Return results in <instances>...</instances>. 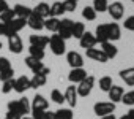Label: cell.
I'll return each mask as SVG.
<instances>
[{
    "label": "cell",
    "mask_w": 134,
    "mask_h": 119,
    "mask_svg": "<svg viewBox=\"0 0 134 119\" xmlns=\"http://www.w3.org/2000/svg\"><path fill=\"white\" fill-rule=\"evenodd\" d=\"M27 26L33 30H43L44 29V19L41 16H38L36 13H33V10H32V14L27 18Z\"/></svg>",
    "instance_id": "9"
},
{
    "label": "cell",
    "mask_w": 134,
    "mask_h": 119,
    "mask_svg": "<svg viewBox=\"0 0 134 119\" xmlns=\"http://www.w3.org/2000/svg\"><path fill=\"white\" fill-rule=\"evenodd\" d=\"M18 102H19V106H21V111H22V117L27 116V114L30 113V110H32V108H30V102H29V98L24 97V98H21V100H18Z\"/></svg>",
    "instance_id": "36"
},
{
    "label": "cell",
    "mask_w": 134,
    "mask_h": 119,
    "mask_svg": "<svg viewBox=\"0 0 134 119\" xmlns=\"http://www.w3.org/2000/svg\"><path fill=\"white\" fill-rule=\"evenodd\" d=\"M95 83H96V78L92 76V75H88L84 81L79 83V86H76L77 95L79 97H88L90 92H92V89H93V86H95Z\"/></svg>",
    "instance_id": "1"
},
{
    "label": "cell",
    "mask_w": 134,
    "mask_h": 119,
    "mask_svg": "<svg viewBox=\"0 0 134 119\" xmlns=\"http://www.w3.org/2000/svg\"><path fill=\"white\" fill-rule=\"evenodd\" d=\"M0 35L7 37V24L5 22H0Z\"/></svg>",
    "instance_id": "47"
},
{
    "label": "cell",
    "mask_w": 134,
    "mask_h": 119,
    "mask_svg": "<svg viewBox=\"0 0 134 119\" xmlns=\"http://www.w3.org/2000/svg\"><path fill=\"white\" fill-rule=\"evenodd\" d=\"M49 48H51V51H52L55 56H62V54H65V51H66L65 40L60 38L57 33L52 35V37H49Z\"/></svg>",
    "instance_id": "2"
},
{
    "label": "cell",
    "mask_w": 134,
    "mask_h": 119,
    "mask_svg": "<svg viewBox=\"0 0 134 119\" xmlns=\"http://www.w3.org/2000/svg\"><path fill=\"white\" fill-rule=\"evenodd\" d=\"M8 49L14 54H21L24 51V43H22V40L18 33L8 37Z\"/></svg>",
    "instance_id": "6"
},
{
    "label": "cell",
    "mask_w": 134,
    "mask_h": 119,
    "mask_svg": "<svg viewBox=\"0 0 134 119\" xmlns=\"http://www.w3.org/2000/svg\"><path fill=\"white\" fill-rule=\"evenodd\" d=\"M5 119H21V116H18V114H13V113H7V116H5Z\"/></svg>",
    "instance_id": "49"
},
{
    "label": "cell",
    "mask_w": 134,
    "mask_h": 119,
    "mask_svg": "<svg viewBox=\"0 0 134 119\" xmlns=\"http://www.w3.org/2000/svg\"><path fill=\"white\" fill-rule=\"evenodd\" d=\"M66 62L71 68H82L84 65V57L77 52V51H70L66 54Z\"/></svg>",
    "instance_id": "7"
},
{
    "label": "cell",
    "mask_w": 134,
    "mask_h": 119,
    "mask_svg": "<svg viewBox=\"0 0 134 119\" xmlns=\"http://www.w3.org/2000/svg\"><path fill=\"white\" fill-rule=\"evenodd\" d=\"M0 49H2V43H0Z\"/></svg>",
    "instance_id": "54"
},
{
    "label": "cell",
    "mask_w": 134,
    "mask_h": 119,
    "mask_svg": "<svg viewBox=\"0 0 134 119\" xmlns=\"http://www.w3.org/2000/svg\"><path fill=\"white\" fill-rule=\"evenodd\" d=\"M82 18L84 19H87V21H95L96 19V11L93 10V7H84V10H82Z\"/></svg>",
    "instance_id": "30"
},
{
    "label": "cell",
    "mask_w": 134,
    "mask_h": 119,
    "mask_svg": "<svg viewBox=\"0 0 134 119\" xmlns=\"http://www.w3.org/2000/svg\"><path fill=\"white\" fill-rule=\"evenodd\" d=\"M27 89H30V78L25 76V75H22V76H19L14 81V89L13 91H16L18 94H24Z\"/></svg>",
    "instance_id": "13"
},
{
    "label": "cell",
    "mask_w": 134,
    "mask_h": 119,
    "mask_svg": "<svg viewBox=\"0 0 134 119\" xmlns=\"http://www.w3.org/2000/svg\"><path fill=\"white\" fill-rule=\"evenodd\" d=\"M14 78L13 80H8V81H5L3 83V86H2V94H10L13 89H14Z\"/></svg>",
    "instance_id": "40"
},
{
    "label": "cell",
    "mask_w": 134,
    "mask_h": 119,
    "mask_svg": "<svg viewBox=\"0 0 134 119\" xmlns=\"http://www.w3.org/2000/svg\"><path fill=\"white\" fill-rule=\"evenodd\" d=\"M5 24H7V37H10V35H14V33H18L19 30H22V29L27 26V19L14 18L13 21L5 22Z\"/></svg>",
    "instance_id": "5"
},
{
    "label": "cell",
    "mask_w": 134,
    "mask_h": 119,
    "mask_svg": "<svg viewBox=\"0 0 134 119\" xmlns=\"http://www.w3.org/2000/svg\"><path fill=\"white\" fill-rule=\"evenodd\" d=\"M7 106H8V111H10V113L18 114V116L22 117V111H21V106H19V102H18V100H11V102H8Z\"/></svg>",
    "instance_id": "34"
},
{
    "label": "cell",
    "mask_w": 134,
    "mask_h": 119,
    "mask_svg": "<svg viewBox=\"0 0 134 119\" xmlns=\"http://www.w3.org/2000/svg\"><path fill=\"white\" fill-rule=\"evenodd\" d=\"M51 98H52V102L57 103V105H63V102H65V95H63L58 89H54V91L51 92Z\"/></svg>",
    "instance_id": "35"
},
{
    "label": "cell",
    "mask_w": 134,
    "mask_h": 119,
    "mask_svg": "<svg viewBox=\"0 0 134 119\" xmlns=\"http://www.w3.org/2000/svg\"><path fill=\"white\" fill-rule=\"evenodd\" d=\"M118 119H129V117H128V114H123V116H120Z\"/></svg>",
    "instance_id": "52"
},
{
    "label": "cell",
    "mask_w": 134,
    "mask_h": 119,
    "mask_svg": "<svg viewBox=\"0 0 134 119\" xmlns=\"http://www.w3.org/2000/svg\"><path fill=\"white\" fill-rule=\"evenodd\" d=\"M47 81V76H43V75H33V78H30V87L32 89H38V87H43Z\"/></svg>",
    "instance_id": "26"
},
{
    "label": "cell",
    "mask_w": 134,
    "mask_h": 119,
    "mask_svg": "<svg viewBox=\"0 0 134 119\" xmlns=\"http://www.w3.org/2000/svg\"><path fill=\"white\" fill-rule=\"evenodd\" d=\"M107 11H109V14H110V18H112V19L118 21V19H121V18H123L125 7H123V3H121V2H112V3L107 7Z\"/></svg>",
    "instance_id": "8"
},
{
    "label": "cell",
    "mask_w": 134,
    "mask_h": 119,
    "mask_svg": "<svg viewBox=\"0 0 134 119\" xmlns=\"http://www.w3.org/2000/svg\"><path fill=\"white\" fill-rule=\"evenodd\" d=\"M62 3H63V10L65 11H74L76 7H77V2H73V0H65V2H62Z\"/></svg>",
    "instance_id": "41"
},
{
    "label": "cell",
    "mask_w": 134,
    "mask_h": 119,
    "mask_svg": "<svg viewBox=\"0 0 134 119\" xmlns=\"http://www.w3.org/2000/svg\"><path fill=\"white\" fill-rule=\"evenodd\" d=\"M106 27H107V38H109L110 43L120 40L121 30H120V26H118L117 22H109V24H106Z\"/></svg>",
    "instance_id": "11"
},
{
    "label": "cell",
    "mask_w": 134,
    "mask_h": 119,
    "mask_svg": "<svg viewBox=\"0 0 134 119\" xmlns=\"http://www.w3.org/2000/svg\"><path fill=\"white\" fill-rule=\"evenodd\" d=\"M44 119H57L55 111H46V117Z\"/></svg>",
    "instance_id": "48"
},
{
    "label": "cell",
    "mask_w": 134,
    "mask_h": 119,
    "mask_svg": "<svg viewBox=\"0 0 134 119\" xmlns=\"http://www.w3.org/2000/svg\"><path fill=\"white\" fill-rule=\"evenodd\" d=\"M79 44H81V48H84V49L95 48V44H96V38H95V35H93L92 32H85V33L79 38Z\"/></svg>",
    "instance_id": "14"
},
{
    "label": "cell",
    "mask_w": 134,
    "mask_h": 119,
    "mask_svg": "<svg viewBox=\"0 0 134 119\" xmlns=\"http://www.w3.org/2000/svg\"><path fill=\"white\" fill-rule=\"evenodd\" d=\"M14 18H16V14H14L13 8H8L7 11H3L2 14H0V22H10V21H13Z\"/></svg>",
    "instance_id": "37"
},
{
    "label": "cell",
    "mask_w": 134,
    "mask_h": 119,
    "mask_svg": "<svg viewBox=\"0 0 134 119\" xmlns=\"http://www.w3.org/2000/svg\"><path fill=\"white\" fill-rule=\"evenodd\" d=\"M71 29H73V21H71V19H68V18H65V19H62V21H60V26H58L57 35L66 41V40L73 38V37H71Z\"/></svg>",
    "instance_id": "4"
},
{
    "label": "cell",
    "mask_w": 134,
    "mask_h": 119,
    "mask_svg": "<svg viewBox=\"0 0 134 119\" xmlns=\"http://www.w3.org/2000/svg\"><path fill=\"white\" fill-rule=\"evenodd\" d=\"M112 86H114V83H112V78H110V76H103V78H99V89H101L103 92H109Z\"/></svg>",
    "instance_id": "29"
},
{
    "label": "cell",
    "mask_w": 134,
    "mask_h": 119,
    "mask_svg": "<svg viewBox=\"0 0 134 119\" xmlns=\"http://www.w3.org/2000/svg\"><path fill=\"white\" fill-rule=\"evenodd\" d=\"M123 27L129 32H134V16H128L123 22Z\"/></svg>",
    "instance_id": "42"
},
{
    "label": "cell",
    "mask_w": 134,
    "mask_h": 119,
    "mask_svg": "<svg viewBox=\"0 0 134 119\" xmlns=\"http://www.w3.org/2000/svg\"><path fill=\"white\" fill-rule=\"evenodd\" d=\"M63 13H65V10H63V3L62 2H55L49 8V18H58Z\"/></svg>",
    "instance_id": "25"
},
{
    "label": "cell",
    "mask_w": 134,
    "mask_h": 119,
    "mask_svg": "<svg viewBox=\"0 0 134 119\" xmlns=\"http://www.w3.org/2000/svg\"><path fill=\"white\" fill-rule=\"evenodd\" d=\"M87 76H88V75H87V72H85L84 68H71V72H70V75H68V80H70V83L79 84V83L84 81Z\"/></svg>",
    "instance_id": "12"
},
{
    "label": "cell",
    "mask_w": 134,
    "mask_h": 119,
    "mask_svg": "<svg viewBox=\"0 0 134 119\" xmlns=\"http://www.w3.org/2000/svg\"><path fill=\"white\" fill-rule=\"evenodd\" d=\"M85 33V26L84 22H77V21H73V29H71V37L74 38H81L82 35Z\"/></svg>",
    "instance_id": "23"
},
{
    "label": "cell",
    "mask_w": 134,
    "mask_h": 119,
    "mask_svg": "<svg viewBox=\"0 0 134 119\" xmlns=\"http://www.w3.org/2000/svg\"><path fill=\"white\" fill-rule=\"evenodd\" d=\"M13 11H14L16 18H21V19H27V18L32 14V8H29V7H25V5H22V3L14 5Z\"/></svg>",
    "instance_id": "21"
},
{
    "label": "cell",
    "mask_w": 134,
    "mask_h": 119,
    "mask_svg": "<svg viewBox=\"0 0 134 119\" xmlns=\"http://www.w3.org/2000/svg\"><path fill=\"white\" fill-rule=\"evenodd\" d=\"M49 5L47 3H44V2H41V3H38L35 8H32L33 10V13H36L38 16H41L43 19H47L49 18Z\"/></svg>",
    "instance_id": "22"
},
{
    "label": "cell",
    "mask_w": 134,
    "mask_h": 119,
    "mask_svg": "<svg viewBox=\"0 0 134 119\" xmlns=\"http://www.w3.org/2000/svg\"><path fill=\"white\" fill-rule=\"evenodd\" d=\"M13 78H14V70H13V67L0 73V81H2V83H5V81H8V80H13Z\"/></svg>",
    "instance_id": "39"
},
{
    "label": "cell",
    "mask_w": 134,
    "mask_h": 119,
    "mask_svg": "<svg viewBox=\"0 0 134 119\" xmlns=\"http://www.w3.org/2000/svg\"><path fill=\"white\" fill-rule=\"evenodd\" d=\"M99 49H101V51L106 54V57H107V59H114V57L118 54V49H117V46H115L114 43H110V41H106V43H103Z\"/></svg>",
    "instance_id": "20"
},
{
    "label": "cell",
    "mask_w": 134,
    "mask_h": 119,
    "mask_svg": "<svg viewBox=\"0 0 134 119\" xmlns=\"http://www.w3.org/2000/svg\"><path fill=\"white\" fill-rule=\"evenodd\" d=\"M32 113V119H44L46 117V111L43 110H30Z\"/></svg>",
    "instance_id": "45"
},
{
    "label": "cell",
    "mask_w": 134,
    "mask_h": 119,
    "mask_svg": "<svg viewBox=\"0 0 134 119\" xmlns=\"http://www.w3.org/2000/svg\"><path fill=\"white\" fill-rule=\"evenodd\" d=\"M32 72H33V75H43V76H47V75L51 73V68H49V67H46L43 62H40V64L32 70Z\"/></svg>",
    "instance_id": "33"
},
{
    "label": "cell",
    "mask_w": 134,
    "mask_h": 119,
    "mask_svg": "<svg viewBox=\"0 0 134 119\" xmlns=\"http://www.w3.org/2000/svg\"><path fill=\"white\" fill-rule=\"evenodd\" d=\"M120 78L128 84V86H134V68H125L120 72Z\"/></svg>",
    "instance_id": "24"
},
{
    "label": "cell",
    "mask_w": 134,
    "mask_h": 119,
    "mask_svg": "<svg viewBox=\"0 0 134 119\" xmlns=\"http://www.w3.org/2000/svg\"><path fill=\"white\" fill-rule=\"evenodd\" d=\"M99 119H117L114 114H107V116H103V117H99Z\"/></svg>",
    "instance_id": "51"
},
{
    "label": "cell",
    "mask_w": 134,
    "mask_h": 119,
    "mask_svg": "<svg viewBox=\"0 0 134 119\" xmlns=\"http://www.w3.org/2000/svg\"><path fill=\"white\" fill-rule=\"evenodd\" d=\"M65 95V102L68 103L70 106H76L77 105V91H76V86H68L66 87V92L63 94Z\"/></svg>",
    "instance_id": "15"
},
{
    "label": "cell",
    "mask_w": 134,
    "mask_h": 119,
    "mask_svg": "<svg viewBox=\"0 0 134 119\" xmlns=\"http://www.w3.org/2000/svg\"><path fill=\"white\" fill-rule=\"evenodd\" d=\"M128 117H129V119H134V108H131V110L128 111Z\"/></svg>",
    "instance_id": "50"
},
{
    "label": "cell",
    "mask_w": 134,
    "mask_h": 119,
    "mask_svg": "<svg viewBox=\"0 0 134 119\" xmlns=\"http://www.w3.org/2000/svg\"><path fill=\"white\" fill-rule=\"evenodd\" d=\"M55 116H57V119H73L74 113L70 108H60L55 111Z\"/></svg>",
    "instance_id": "28"
},
{
    "label": "cell",
    "mask_w": 134,
    "mask_h": 119,
    "mask_svg": "<svg viewBox=\"0 0 134 119\" xmlns=\"http://www.w3.org/2000/svg\"><path fill=\"white\" fill-rule=\"evenodd\" d=\"M29 52H30V57L36 59V61H43L44 59V49H40V48H35V46H30L29 48Z\"/></svg>",
    "instance_id": "31"
},
{
    "label": "cell",
    "mask_w": 134,
    "mask_h": 119,
    "mask_svg": "<svg viewBox=\"0 0 134 119\" xmlns=\"http://www.w3.org/2000/svg\"><path fill=\"white\" fill-rule=\"evenodd\" d=\"M107 94H109V98H110L112 103H118V102H121V97H123L125 91H123L121 86H115V84H114Z\"/></svg>",
    "instance_id": "19"
},
{
    "label": "cell",
    "mask_w": 134,
    "mask_h": 119,
    "mask_svg": "<svg viewBox=\"0 0 134 119\" xmlns=\"http://www.w3.org/2000/svg\"><path fill=\"white\" fill-rule=\"evenodd\" d=\"M8 68H11V62L8 61L7 57H0V73L8 70Z\"/></svg>",
    "instance_id": "43"
},
{
    "label": "cell",
    "mask_w": 134,
    "mask_h": 119,
    "mask_svg": "<svg viewBox=\"0 0 134 119\" xmlns=\"http://www.w3.org/2000/svg\"><path fill=\"white\" fill-rule=\"evenodd\" d=\"M47 106H49V102H47V100L44 98V95H41V94H36V95L33 97L32 103H30V108H32V110H43V111H46Z\"/></svg>",
    "instance_id": "17"
},
{
    "label": "cell",
    "mask_w": 134,
    "mask_h": 119,
    "mask_svg": "<svg viewBox=\"0 0 134 119\" xmlns=\"http://www.w3.org/2000/svg\"><path fill=\"white\" fill-rule=\"evenodd\" d=\"M95 38H96V43H99V44H103V43H106V41H109V38H107V27H106V24H99L98 27H96V30H95Z\"/></svg>",
    "instance_id": "18"
},
{
    "label": "cell",
    "mask_w": 134,
    "mask_h": 119,
    "mask_svg": "<svg viewBox=\"0 0 134 119\" xmlns=\"http://www.w3.org/2000/svg\"><path fill=\"white\" fill-rule=\"evenodd\" d=\"M107 0H93V10L96 13H103V11H107Z\"/></svg>",
    "instance_id": "32"
},
{
    "label": "cell",
    "mask_w": 134,
    "mask_h": 119,
    "mask_svg": "<svg viewBox=\"0 0 134 119\" xmlns=\"http://www.w3.org/2000/svg\"><path fill=\"white\" fill-rule=\"evenodd\" d=\"M10 7H8V3H7V0H0V14H2L3 11H7Z\"/></svg>",
    "instance_id": "46"
},
{
    "label": "cell",
    "mask_w": 134,
    "mask_h": 119,
    "mask_svg": "<svg viewBox=\"0 0 134 119\" xmlns=\"http://www.w3.org/2000/svg\"><path fill=\"white\" fill-rule=\"evenodd\" d=\"M121 102L128 106H134V91H129V92H125L123 97H121Z\"/></svg>",
    "instance_id": "38"
},
{
    "label": "cell",
    "mask_w": 134,
    "mask_h": 119,
    "mask_svg": "<svg viewBox=\"0 0 134 119\" xmlns=\"http://www.w3.org/2000/svg\"><path fill=\"white\" fill-rule=\"evenodd\" d=\"M29 41H30V46L44 49L49 44V37H44V35H30Z\"/></svg>",
    "instance_id": "16"
},
{
    "label": "cell",
    "mask_w": 134,
    "mask_h": 119,
    "mask_svg": "<svg viewBox=\"0 0 134 119\" xmlns=\"http://www.w3.org/2000/svg\"><path fill=\"white\" fill-rule=\"evenodd\" d=\"M132 2H134V0H132Z\"/></svg>",
    "instance_id": "55"
},
{
    "label": "cell",
    "mask_w": 134,
    "mask_h": 119,
    "mask_svg": "<svg viewBox=\"0 0 134 119\" xmlns=\"http://www.w3.org/2000/svg\"><path fill=\"white\" fill-rule=\"evenodd\" d=\"M40 62H41V61H36V59H33V57H30V56H29V57H25V65H27L30 70H33Z\"/></svg>",
    "instance_id": "44"
},
{
    "label": "cell",
    "mask_w": 134,
    "mask_h": 119,
    "mask_svg": "<svg viewBox=\"0 0 134 119\" xmlns=\"http://www.w3.org/2000/svg\"><path fill=\"white\" fill-rule=\"evenodd\" d=\"M58 26H60V19L58 18H47V19H44V29H47L51 32L57 33Z\"/></svg>",
    "instance_id": "27"
},
{
    "label": "cell",
    "mask_w": 134,
    "mask_h": 119,
    "mask_svg": "<svg viewBox=\"0 0 134 119\" xmlns=\"http://www.w3.org/2000/svg\"><path fill=\"white\" fill-rule=\"evenodd\" d=\"M93 111L96 116L103 117V116H107V114H114L115 111V103L112 102H96L95 106H93Z\"/></svg>",
    "instance_id": "3"
},
{
    "label": "cell",
    "mask_w": 134,
    "mask_h": 119,
    "mask_svg": "<svg viewBox=\"0 0 134 119\" xmlns=\"http://www.w3.org/2000/svg\"><path fill=\"white\" fill-rule=\"evenodd\" d=\"M21 119H32V117H29V116H24V117H21Z\"/></svg>",
    "instance_id": "53"
},
{
    "label": "cell",
    "mask_w": 134,
    "mask_h": 119,
    "mask_svg": "<svg viewBox=\"0 0 134 119\" xmlns=\"http://www.w3.org/2000/svg\"><path fill=\"white\" fill-rule=\"evenodd\" d=\"M85 54H87L88 59H92V61H96V62H101V64H104V62L109 61V59L106 57V54H104L99 48H90V49H85Z\"/></svg>",
    "instance_id": "10"
}]
</instances>
